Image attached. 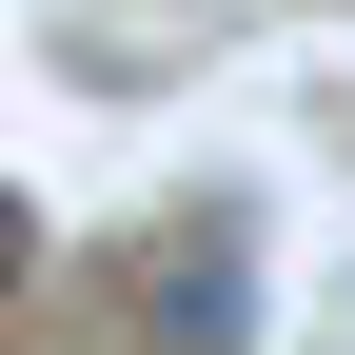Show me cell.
Here are the masks:
<instances>
[{
  "label": "cell",
  "instance_id": "cell-1",
  "mask_svg": "<svg viewBox=\"0 0 355 355\" xmlns=\"http://www.w3.org/2000/svg\"><path fill=\"white\" fill-rule=\"evenodd\" d=\"M20 257H40V217H20V198H0V296H20Z\"/></svg>",
  "mask_w": 355,
  "mask_h": 355
}]
</instances>
